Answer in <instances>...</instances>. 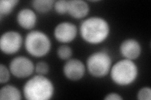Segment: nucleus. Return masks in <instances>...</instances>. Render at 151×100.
<instances>
[{"label": "nucleus", "mask_w": 151, "mask_h": 100, "mask_svg": "<svg viewBox=\"0 0 151 100\" xmlns=\"http://www.w3.org/2000/svg\"><path fill=\"white\" fill-rule=\"evenodd\" d=\"M19 3L18 0H1L0 1V16H8L13 12Z\"/></svg>", "instance_id": "2eb2a0df"}, {"label": "nucleus", "mask_w": 151, "mask_h": 100, "mask_svg": "<svg viewBox=\"0 0 151 100\" xmlns=\"http://www.w3.org/2000/svg\"><path fill=\"white\" fill-rule=\"evenodd\" d=\"M54 0H34L32 1V6L38 13L45 14L54 8Z\"/></svg>", "instance_id": "4468645a"}, {"label": "nucleus", "mask_w": 151, "mask_h": 100, "mask_svg": "<svg viewBox=\"0 0 151 100\" xmlns=\"http://www.w3.org/2000/svg\"><path fill=\"white\" fill-rule=\"evenodd\" d=\"M22 43L23 38L20 33L8 31L2 34L0 38V49L4 54L13 55L20 50Z\"/></svg>", "instance_id": "0eeeda50"}, {"label": "nucleus", "mask_w": 151, "mask_h": 100, "mask_svg": "<svg viewBox=\"0 0 151 100\" xmlns=\"http://www.w3.org/2000/svg\"><path fill=\"white\" fill-rule=\"evenodd\" d=\"M9 69L12 75L17 78L30 77L35 71V65L27 57L20 56L12 60Z\"/></svg>", "instance_id": "423d86ee"}, {"label": "nucleus", "mask_w": 151, "mask_h": 100, "mask_svg": "<svg viewBox=\"0 0 151 100\" xmlns=\"http://www.w3.org/2000/svg\"><path fill=\"white\" fill-rule=\"evenodd\" d=\"M22 93L18 88L12 84H6L0 89V99L20 100Z\"/></svg>", "instance_id": "ddd939ff"}, {"label": "nucleus", "mask_w": 151, "mask_h": 100, "mask_svg": "<svg viewBox=\"0 0 151 100\" xmlns=\"http://www.w3.org/2000/svg\"><path fill=\"white\" fill-rule=\"evenodd\" d=\"M54 85L52 81L43 75L37 74L25 83L23 93L28 100H49L53 97Z\"/></svg>", "instance_id": "f03ea898"}, {"label": "nucleus", "mask_w": 151, "mask_h": 100, "mask_svg": "<svg viewBox=\"0 0 151 100\" xmlns=\"http://www.w3.org/2000/svg\"><path fill=\"white\" fill-rule=\"evenodd\" d=\"M57 55L59 59L67 61L71 58L73 55V50L68 45H61L57 50Z\"/></svg>", "instance_id": "dca6fc26"}, {"label": "nucleus", "mask_w": 151, "mask_h": 100, "mask_svg": "<svg viewBox=\"0 0 151 100\" xmlns=\"http://www.w3.org/2000/svg\"><path fill=\"white\" fill-rule=\"evenodd\" d=\"M79 31L82 39L87 43L98 45L107 40L110 33V26L105 18L91 16L81 22Z\"/></svg>", "instance_id": "f257e3e1"}, {"label": "nucleus", "mask_w": 151, "mask_h": 100, "mask_svg": "<svg viewBox=\"0 0 151 100\" xmlns=\"http://www.w3.org/2000/svg\"><path fill=\"white\" fill-rule=\"evenodd\" d=\"M110 72L113 83L120 87H126L135 82L139 69L133 60L124 58L113 65Z\"/></svg>", "instance_id": "7ed1b4c3"}, {"label": "nucleus", "mask_w": 151, "mask_h": 100, "mask_svg": "<svg viewBox=\"0 0 151 100\" xmlns=\"http://www.w3.org/2000/svg\"><path fill=\"white\" fill-rule=\"evenodd\" d=\"M137 99L139 100H150L151 89L149 87H144L139 90L137 93Z\"/></svg>", "instance_id": "aec40b11"}, {"label": "nucleus", "mask_w": 151, "mask_h": 100, "mask_svg": "<svg viewBox=\"0 0 151 100\" xmlns=\"http://www.w3.org/2000/svg\"><path fill=\"white\" fill-rule=\"evenodd\" d=\"M120 52L125 59L135 60L142 53V46L138 40L128 38L123 41L120 45Z\"/></svg>", "instance_id": "9d476101"}, {"label": "nucleus", "mask_w": 151, "mask_h": 100, "mask_svg": "<svg viewBox=\"0 0 151 100\" xmlns=\"http://www.w3.org/2000/svg\"><path fill=\"white\" fill-rule=\"evenodd\" d=\"M17 21L23 29L32 30L37 21V16L35 11L32 9L25 8L21 9L17 15Z\"/></svg>", "instance_id": "9b49d317"}, {"label": "nucleus", "mask_w": 151, "mask_h": 100, "mask_svg": "<svg viewBox=\"0 0 151 100\" xmlns=\"http://www.w3.org/2000/svg\"><path fill=\"white\" fill-rule=\"evenodd\" d=\"M54 8L55 12L59 15L68 14V1L67 0H58L54 3Z\"/></svg>", "instance_id": "f3484780"}, {"label": "nucleus", "mask_w": 151, "mask_h": 100, "mask_svg": "<svg viewBox=\"0 0 151 100\" xmlns=\"http://www.w3.org/2000/svg\"><path fill=\"white\" fill-rule=\"evenodd\" d=\"M89 6L87 2L83 0L68 1V14L75 19H83L88 16Z\"/></svg>", "instance_id": "f8f14e48"}, {"label": "nucleus", "mask_w": 151, "mask_h": 100, "mask_svg": "<svg viewBox=\"0 0 151 100\" xmlns=\"http://www.w3.org/2000/svg\"><path fill=\"white\" fill-rule=\"evenodd\" d=\"M10 74L12 73L9 68H7L3 64L0 65V83L4 84L7 83L10 78Z\"/></svg>", "instance_id": "6ab92c4d"}, {"label": "nucleus", "mask_w": 151, "mask_h": 100, "mask_svg": "<svg viewBox=\"0 0 151 100\" xmlns=\"http://www.w3.org/2000/svg\"><path fill=\"white\" fill-rule=\"evenodd\" d=\"M63 74L65 77L76 82L81 79L86 72V66L83 62L79 59L70 58L66 61L63 66Z\"/></svg>", "instance_id": "1a4fd4ad"}, {"label": "nucleus", "mask_w": 151, "mask_h": 100, "mask_svg": "<svg viewBox=\"0 0 151 100\" xmlns=\"http://www.w3.org/2000/svg\"><path fill=\"white\" fill-rule=\"evenodd\" d=\"M35 71L37 74L45 76L49 73V66L45 61H39L35 66Z\"/></svg>", "instance_id": "a211bd4d"}, {"label": "nucleus", "mask_w": 151, "mask_h": 100, "mask_svg": "<svg viewBox=\"0 0 151 100\" xmlns=\"http://www.w3.org/2000/svg\"><path fill=\"white\" fill-rule=\"evenodd\" d=\"M112 60L107 52L100 51L91 54L86 60L87 70L92 77L101 78L110 73Z\"/></svg>", "instance_id": "39448f33"}, {"label": "nucleus", "mask_w": 151, "mask_h": 100, "mask_svg": "<svg viewBox=\"0 0 151 100\" xmlns=\"http://www.w3.org/2000/svg\"><path fill=\"white\" fill-rule=\"evenodd\" d=\"M51 41L46 33L39 30L30 31L25 40V48L27 53L35 58H42L49 53Z\"/></svg>", "instance_id": "20e7f679"}, {"label": "nucleus", "mask_w": 151, "mask_h": 100, "mask_svg": "<svg viewBox=\"0 0 151 100\" xmlns=\"http://www.w3.org/2000/svg\"><path fill=\"white\" fill-rule=\"evenodd\" d=\"M104 99L106 100H122L124 98L122 96V95L115 92H111L107 94L104 98Z\"/></svg>", "instance_id": "412c9836"}, {"label": "nucleus", "mask_w": 151, "mask_h": 100, "mask_svg": "<svg viewBox=\"0 0 151 100\" xmlns=\"http://www.w3.org/2000/svg\"><path fill=\"white\" fill-rule=\"evenodd\" d=\"M77 26L74 23L68 21L59 23L54 30L55 40L64 44L73 41L77 36Z\"/></svg>", "instance_id": "6e6552de"}]
</instances>
